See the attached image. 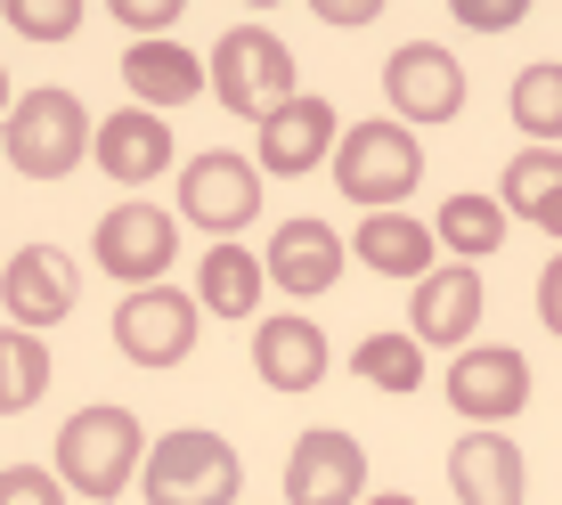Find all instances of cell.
<instances>
[{"label": "cell", "mask_w": 562, "mask_h": 505, "mask_svg": "<svg viewBox=\"0 0 562 505\" xmlns=\"http://www.w3.org/2000/svg\"><path fill=\"white\" fill-rule=\"evenodd\" d=\"M147 449L155 440L139 433L131 407H82V416H66V433H57V481H66L74 497L106 505L147 473Z\"/></svg>", "instance_id": "obj_1"}, {"label": "cell", "mask_w": 562, "mask_h": 505, "mask_svg": "<svg viewBox=\"0 0 562 505\" xmlns=\"http://www.w3.org/2000/svg\"><path fill=\"white\" fill-rule=\"evenodd\" d=\"M335 188L359 212H400L424 188V147L408 123H359L335 147Z\"/></svg>", "instance_id": "obj_2"}, {"label": "cell", "mask_w": 562, "mask_h": 505, "mask_svg": "<svg viewBox=\"0 0 562 505\" xmlns=\"http://www.w3.org/2000/svg\"><path fill=\"white\" fill-rule=\"evenodd\" d=\"M82 155H99V139H90V114L74 90H25L9 106V171L16 180H66Z\"/></svg>", "instance_id": "obj_3"}, {"label": "cell", "mask_w": 562, "mask_h": 505, "mask_svg": "<svg viewBox=\"0 0 562 505\" xmlns=\"http://www.w3.org/2000/svg\"><path fill=\"white\" fill-rule=\"evenodd\" d=\"M212 99L228 114L269 123L285 99H302L294 90V49H285L278 33H261V25H228L221 42H212Z\"/></svg>", "instance_id": "obj_4"}, {"label": "cell", "mask_w": 562, "mask_h": 505, "mask_svg": "<svg viewBox=\"0 0 562 505\" xmlns=\"http://www.w3.org/2000/svg\"><path fill=\"white\" fill-rule=\"evenodd\" d=\"M139 490H147V505H237L245 464L221 433H171L147 449Z\"/></svg>", "instance_id": "obj_5"}, {"label": "cell", "mask_w": 562, "mask_h": 505, "mask_svg": "<svg viewBox=\"0 0 562 505\" xmlns=\"http://www.w3.org/2000/svg\"><path fill=\"white\" fill-rule=\"evenodd\" d=\"M196 326H204V302H188L180 285H139V294H123V310H114V351H123L131 367H180L188 351H196Z\"/></svg>", "instance_id": "obj_6"}, {"label": "cell", "mask_w": 562, "mask_h": 505, "mask_svg": "<svg viewBox=\"0 0 562 505\" xmlns=\"http://www.w3.org/2000/svg\"><path fill=\"white\" fill-rule=\"evenodd\" d=\"M449 407L464 424H514L530 407V359L514 343H464L457 367H449Z\"/></svg>", "instance_id": "obj_7"}, {"label": "cell", "mask_w": 562, "mask_h": 505, "mask_svg": "<svg viewBox=\"0 0 562 505\" xmlns=\"http://www.w3.org/2000/svg\"><path fill=\"white\" fill-rule=\"evenodd\" d=\"M90 252H99V269L114 285H164V269H171V252H180V228H171V212H155V204H114L106 221H99V237H90Z\"/></svg>", "instance_id": "obj_8"}, {"label": "cell", "mask_w": 562, "mask_h": 505, "mask_svg": "<svg viewBox=\"0 0 562 505\" xmlns=\"http://www.w3.org/2000/svg\"><path fill=\"white\" fill-rule=\"evenodd\" d=\"M180 212L196 228H212V237H237L261 212V164H245V155H228V147L196 155V164L180 171Z\"/></svg>", "instance_id": "obj_9"}, {"label": "cell", "mask_w": 562, "mask_h": 505, "mask_svg": "<svg viewBox=\"0 0 562 505\" xmlns=\"http://www.w3.org/2000/svg\"><path fill=\"white\" fill-rule=\"evenodd\" d=\"M383 99H392V114H408V123H449V114H464V66L432 42H408L383 66Z\"/></svg>", "instance_id": "obj_10"}, {"label": "cell", "mask_w": 562, "mask_h": 505, "mask_svg": "<svg viewBox=\"0 0 562 505\" xmlns=\"http://www.w3.org/2000/svg\"><path fill=\"white\" fill-rule=\"evenodd\" d=\"M0 310H9V326H25V335H49L74 310V261L49 252V245H16L9 269H0Z\"/></svg>", "instance_id": "obj_11"}, {"label": "cell", "mask_w": 562, "mask_h": 505, "mask_svg": "<svg viewBox=\"0 0 562 505\" xmlns=\"http://www.w3.org/2000/svg\"><path fill=\"white\" fill-rule=\"evenodd\" d=\"M367 449L351 433H302L285 457V505H359Z\"/></svg>", "instance_id": "obj_12"}, {"label": "cell", "mask_w": 562, "mask_h": 505, "mask_svg": "<svg viewBox=\"0 0 562 505\" xmlns=\"http://www.w3.org/2000/svg\"><path fill=\"white\" fill-rule=\"evenodd\" d=\"M481 269L473 261H449V269H432V278H416V302H408V335L416 343H432V351H464L473 343V326H481Z\"/></svg>", "instance_id": "obj_13"}, {"label": "cell", "mask_w": 562, "mask_h": 505, "mask_svg": "<svg viewBox=\"0 0 562 505\" xmlns=\"http://www.w3.org/2000/svg\"><path fill=\"white\" fill-rule=\"evenodd\" d=\"M335 147H342V131H335V106H326V99H310V90H302V99H285V106L261 123V155H254V164L269 171V180H302V171H318Z\"/></svg>", "instance_id": "obj_14"}, {"label": "cell", "mask_w": 562, "mask_h": 505, "mask_svg": "<svg viewBox=\"0 0 562 505\" xmlns=\"http://www.w3.org/2000/svg\"><path fill=\"white\" fill-rule=\"evenodd\" d=\"M326 359H335V351H326L318 318H302V310H278V318L254 326V375L278 383V392H318Z\"/></svg>", "instance_id": "obj_15"}, {"label": "cell", "mask_w": 562, "mask_h": 505, "mask_svg": "<svg viewBox=\"0 0 562 505\" xmlns=\"http://www.w3.org/2000/svg\"><path fill=\"white\" fill-rule=\"evenodd\" d=\"M449 490L464 505H521L530 497V464H521L514 440H497L490 424H481V433H464L449 449Z\"/></svg>", "instance_id": "obj_16"}, {"label": "cell", "mask_w": 562, "mask_h": 505, "mask_svg": "<svg viewBox=\"0 0 562 505\" xmlns=\"http://www.w3.org/2000/svg\"><path fill=\"white\" fill-rule=\"evenodd\" d=\"M342 261H351V245H342L326 221H285L278 237H269V278H278L294 302L326 294V285L342 278Z\"/></svg>", "instance_id": "obj_17"}, {"label": "cell", "mask_w": 562, "mask_h": 505, "mask_svg": "<svg viewBox=\"0 0 562 505\" xmlns=\"http://www.w3.org/2000/svg\"><path fill=\"white\" fill-rule=\"evenodd\" d=\"M123 82H131V99L155 114V106L204 99V90H212V66H196V49H180V42H131V49H123Z\"/></svg>", "instance_id": "obj_18"}, {"label": "cell", "mask_w": 562, "mask_h": 505, "mask_svg": "<svg viewBox=\"0 0 562 505\" xmlns=\"http://www.w3.org/2000/svg\"><path fill=\"white\" fill-rule=\"evenodd\" d=\"M99 171H106V180H123V188L164 180V171H171V123H164V114H147V106L106 114V131H99Z\"/></svg>", "instance_id": "obj_19"}, {"label": "cell", "mask_w": 562, "mask_h": 505, "mask_svg": "<svg viewBox=\"0 0 562 505\" xmlns=\"http://www.w3.org/2000/svg\"><path fill=\"white\" fill-rule=\"evenodd\" d=\"M497 204H506V221H530L562 245V147H521L497 180Z\"/></svg>", "instance_id": "obj_20"}, {"label": "cell", "mask_w": 562, "mask_h": 505, "mask_svg": "<svg viewBox=\"0 0 562 505\" xmlns=\"http://www.w3.org/2000/svg\"><path fill=\"white\" fill-rule=\"evenodd\" d=\"M351 252L375 269V278H432V228L408 221V212H367Z\"/></svg>", "instance_id": "obj_21"}, {"label": "cell", "mask_w": 562, "mask_h": 505, "mask_svg": "<svg viewBox=\"0 0 562 505\" xmlns=\"http://www.w3.org/2000/svg\"><path fill=\"white\" fill-rule=\"evenodd\" d=\"M261 285H269V261H254L245 245H212L204 278H196V302L221 310V318H245V310H261Z\"/></svg>", "instance_id": "obj_22"}, {"label": "cell", "mask_w": 562, "mask_h": 505, "mask_svg": "<svg viewBox=\"0 0 562 505\" xmlns=\"http://www.w3.org/2000/svg\"><path fill=\"white\" fill-rule=\"evenodd\" d=\"M514 123L530 131V147H562V66L514 74Z\"/></svg>", "instance_id": "obj_23"}, {"label": "cell", "mask_w": 562, "mask_h": 505, "mask_svg": "<svg viewBox=\"0 0 562 505\" xmlns=\"http://www.w3.org/2000/svg\"><path fill=\"white\" fill-rule=\"evenodd\" d=\"M440 245H457L464 261L497 252V245H506V204H497V197H449V204H440Z\"/></svg>", "instance_id": "obj_24"}, {"label": "cell", "mask_w": 562, "mask_h": 505, "mask_svg": "<svg viewBox=\"0 0 562 505\" xmlns=\"http://www.w3.org/2000/svg\"><path fill=\"white\" fill-rule=\"evenodd\" d=\"M351 367L375 383V392H416L424 383V343L416 335H367L351 351Z\"/></svg>", "instance_id": "obj_25"}, {"label": "cell", "mask_w": 562, "mask_h": 505, "mask_svg": "<svg viewBox=\"0 0 562 505\" xmlns=\"http://www.w3.org/2000/svg\"><path fill=\"white\" fill-rule=\"evenodd\" d=\"M49 392V351H42V335H25V326H9V343H0V407H33Z\"/></svg>", "instance_id": "obj_26"}, {"label": "cell", "mask_w": 562, "mask_h": 505, "mask_svg": "<svg viewBox=\"0 0 562 505\" xmlns=\"http://www.w3.org/2000/svg\"><path fill=\"white\" fill-rule=\"evenodd\" d=\"M74 25H82V0H9L16 42H66Z\"/></svg>", "instance_id": "obj_27"}, {"label": "cell", "mask_w": 562, "mask_h": 505, "mask_svg": "<svg viewBox=\"0 0 562 505\" xmlns=\"http://www.w3.org/2000/svg\"><path fill=\"white\" fill-rule=\"evenodd\" d=\"M0 505H66V481L42 473V464H9L0 473Z\"/></svg>", "instance_id": "obj_28"}, {"label": "cell", "mask_w": 562, "mask_h": 505, "mask_svg": "<svg viewBox=\"0 0 562 505\" xmlns=\"http://www.w3.org/2000/svg\"><path fill=\"white\" fill-rule=\"evenodd\" d=\"M114 25H131L139 42H171V25H180V0H114Z\"/></svg>", "instance_id": "obj_29"}, {"label": "cell", "mask_w": 562, "mask_h": 505, "mask_svg": "<svg viewBox=\"0 0 562 505\" xmlns=\"http://www.w3.org/2000/svg\"><path fill=\"white\" fill-rule=\"evenodd\" d=\"M464 25H473V33H506V25H521V16H530V9H521V0H464Z\"/></svg>", "instance_id": "obj_30"}, {"label": "cell", "mask_w": 562, "mask_h": 505, "mask_svg": "<svg viewBox=\"0 0 562 505\" xmlns=\"http://www.w3.org/2000/svg\"><path fill=\"white\" fill-rule=\"evenodd\" d=\"M538 318H547V335L562 343V252L538 269Z\"/></svg>", "instance_id": "obj_31"}, {"label": "cell", "mask_w": 562, "mask_h": 505, "mask_svg": "<svg viewBox=\"0 0 562 505\" xmlns=\"http://www.w3.org/2000/svg\"><path fill=\"white\" fill-rule=\"evenodd\" d=\"M326 25H367V16H375V0H326Z\"/></svg>", "instance_id": "obj_32"}, {"label": "cell", "mask_w": 562, "mask_h": 505, "mask_svg": "<svg viewBox=\"0 0 562 505\" xmlns=\"http://www.w3.org/2000/svg\"><path fill=\"white\" fill-rule=\"evenodd\" d=\"M375 505H416V497H375Z\"/></svg>", "instance_id": "obj_33"}]
</instances>
